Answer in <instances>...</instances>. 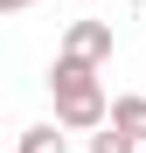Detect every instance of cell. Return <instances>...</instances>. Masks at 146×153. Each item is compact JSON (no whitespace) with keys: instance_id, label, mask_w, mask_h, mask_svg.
I'll list each match as a JSON object with an SVG mask.
<instances>
[{"instance_id":"cell-1","label":"cell","mask_w":146,"mask_h":153,"mask_svg":"<svg viewBox=\"0 0 146 153\" xmlns=\"http://www.w3.org/2000/svg\"><path fill=\"white\" fill-rule=\"evenodd\" d=\"M49 91H56V118L70 125V132H97V125L111 118L104 91H97V63L90 56H56V70H49Z\"/></svg>"},{"instance_id":"cell-2","label":"cell","mask_w":146,"mask_h":153,"mask_svg":"<svg viewBox=\"0 0 146 153\" xmlns=\"http://www.w3.org/2000/svg\"><path fill=\"white\" fill-rule=\"evenodd\" d=\"M63 49L70 56H90V63H111V21H70Z\"/></svg>"},{"instance_id":"cell-3","label":"cell","mask_w":146,"mask_h":153,"mask_svg":"<svg viewBox=\"0 0 146 153\" xmlns=\"http://www.w3.org/2000/svg\"><path fill=\"white\" fill-rule=\"evenodd\" d=\"M63 132H70L63 118H56V125H28V132H21V146H14V153H70V139H63Z\"/></svg>"},{"instance_id":"cell-4","label":"cell","mask_w":146,"mask_h":153,"mask_svg":"<svg viewBox=\"0 0 146 153\" xmlns=\"http://www.w3.org/2000/svg\"><path fill=\"white\" fill-rule=\"evenodd\" d=\"M90 153H139V139H132V132H125L118 118H104V125L90 132Z\"/></svg>"},{"instance_id":"cell-5","label":"cell","mask_w":146,"mask_h":153,"mask_svg":"<svg viewBox=\"0 0 146 153\" xmlns=\"http://www.w3.org/2000/svg\"><path fill=\"white\" fill-rule=\"evenodd\" d=\"M111 118H118V125H125V132L146 146V97H118V105H111Z\"/></svg>"},{"instance_id":"cell-6","label":"cell","mask_w":146,"mask_h":153,"mask_svg":"<svg viewBox=\"0 0 146 153\" xmlns=\"http://www.w3.org/2000/svg\"><path fill=\"white\" fill-rule=\"evenodd\" d=\"M0 7H7V14H21V7H35V0H0Z\"/></svg>"},{"instance_id":"cell-7","label":"cell","mask_w":146,"mask_h":153,"mask_svg":"<svg viewBox=\"0 0 146 153\" xmlns=\"http://www.w3.org/2000/svg\"><path fill=\"white\" fill-rule=\"evenodd\" d=\"M132 7H146V0H132Z\"/></svg>"},{"instance_id":"cell-8","label":"cell","mask_w":146,"mask_h":153,"mask_svg":"<svg viewBox=\"0 0 146 153\" xmlns=\"http://www.w3.org/2000/svg\"><path fill=\"white\" fill-rule=\"evenodd\" d=\"M139 153H146V146H139Z\"/></svg>"}]
</instances>
